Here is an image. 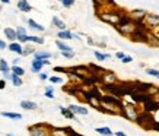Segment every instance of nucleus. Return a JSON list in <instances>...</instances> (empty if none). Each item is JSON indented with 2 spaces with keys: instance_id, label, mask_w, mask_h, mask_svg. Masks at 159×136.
<instances>
[{
  "instance_id": "obj_1",
  "label": "nucleus",
  "mask_w": 159,
  "mask_h": 136,
  "mask_svg": "<svg viewBox=\"0 0 159 136\" xmlns=\"http://www.w3.org/2000/svg\"><path fill=\"white\" fill-rule=\"evenodd\" d=\"M123 12H124V10H121V9H118V7H116V9L101 10V12H98V13H97V16L102 21V22L110 24L111 26H116V25L118 24V21H120V16H121V13H123Z\"/></svg>"
},
{
  "instance_id": "obj_2",
  "label": "nucleus",
  "mask_w": 159,
  "mask_h": 136,
  "mask_svg": "<svg viewBox=\"0 0 159 136\" xmlns=\"http://www.w3.org/2000/svg\"><path fill=\"white\" fill-rule=\"evenodd\" d=\"M155 122H156V119L153 117V114L146 113V111H140L134 123L137 124V126L142 127V129H145V130H152Z\"/></svg>"
},
{
  "instance_id": "obj_3",
  "label": "nucleus",
  "mask_w": 159,
  "mask_h": 136,
  "mask_svg": "<svg viewBox=\"0 0 159 136\" xmlns=\"http://www.w3.org/2000/svg\"><path fill=\"white\" fill-rule=\"evenodd\" d=\"M139 108L136 107V104H124L123 108H121L120 111V116H123L125 120H129V122H136V119L139 116Z\"/></svg>"
},
{
  "instance_id": "obj_4",
  "label": "nucleus",
  "mask_w": 159,
  "mask_h": 136,
  "mask_svg": "<svg viewBox=\"0 0 159 136\" xmlns=\"http://www.w3.org/2000/svg\"><path fill=\"white\" fill-rule=\"evenodd\" d=\"M50 124L47 123H37L28 127L29 136H50Z\"/></svg>"
},
{
  "instance_id": "obj_5",
  "label": "nucleus",
  "mask_w": 159,
  "mask_h": 136,
  "mask_svg": "<svg viewBox=\"0 0 159 136\" xmlns=\"http://www.w3.org/2000/svg\"><path fill=\"white\" fill-rule=\"evenodd\" d=\"M99 101L105 102V104H110V106H114V107L120 108V110L123 108V106H124L123 98H117V97H114V95H111V94H101Z\"/></svg>"
},
{
  "instance_id": "obj_6",
  "label": "nucleus",
  "mask_w": 159,
  "mask_h": 136,
  "mask_svg": "<svg viewBox=\"0 0 159 136\" xmlns=\"http://www.w3.org/2000/svg\"><path fill=\"white\" fill-rule=\"evenodd\" d=\"M101 88L107 94H111L117 98H124V94L121 91V88L118 87V83H101Z\"/></svg>"
},
{
  "instance_id": "obj_7",
  "label": "nucleus",
  "mask_w": 159,
  "mask_h": 136,
  "mask_svg": "<svg viewBox=\"0 0 159 136\" xmlns=\"http://www.w3.org/2000/svg\"><path fill=\"white\" fill-rule=\"evenodd\" d=\"M150 31H145V29H140L136 26L134 32L129 37L130 38V41H133V43H145L148 44V35H149Z\"/></svg>"
},
{
  "instance_id": "obj_8",
  "label": "nucleus",
  "mask_w": 159,
  "mask_h": 136,
  "mask_svg": "<svg viewBox=\"0 0 159 136\" xmlns=\"http://www.w3.org/2000/svg\"><path fill=\"white\" fill-rule=\"evenodd\" d=\"M114 28H116L121 35H124V37H130V35L134 32V29H136V22L134 21H130V22H127V24L116 25Z\"/></svg>"
},
{
  "instance_id": "obj_9",
  "label": "nucleus",
  "mask_w": 159,
  "mask_h": 136,
  "mask_svg": "<svg viewBox=\"0 0 159 136\" xmlns=\"http://www.w3.org/2000/svg\"><path fill=\"white\" fill-rule=\"evenodd\" d=\"M148 28L152 31V29H156L159 28V15H155V13H146L145 19H143Z\"/></svg>"
},
{
  "instance_id": "obj_10",
  "label": "nucleus",
  "mask_w": 159,
  "mask_h": 136,
  "mask_svg": "<svg viewBox=\"0 0 159 136\" xmlns=\"http://www.w3.org/2000/svg\"><path fill=\"white\" fill-rule=\"evenodd\" d=\"M142 106H143V110H142V111L150 113V114H155L156 111H159V102H156L155 98H152V100H149V101L143 102Z\"/></svg>"
},
{
  "instance_id": "obj_11",
  "label": "nucleus",
  "mask_w": 159,
  "mask_h": 136,
  "mask_svg": "<svg viewBox=\"0 0 159 136\" xmlns=\"http://www.w3.org/2000/svg\"><path fill=\"white\" fill-rule=\"evenodd\" d=\"M99 76H101V83H116V82H118L116 73L111 72V70H107V69L99 75Z\"/></svg>"
},
{
  "instance_id": "obj_12",
  "label": "nucleus",
  "mask_w": 159,
  "mask_h": 136,
  "mask_svg": "<svg viewBox=\"0 0 159 136\" xmlns=\"http://www.w3.org/2000/svg\"><path fill=\"white\" fill-rule=\"evenodd\" d=\"M57 37H58V40H63V41H66V40H82L80 37H79V34H75V32L69 31V29L58 31Z\"/></svg>"
},
{
  "instance_id": "obj_13",
  "label": "nucleus",
  "mask_w": 159,
  "mask_h": 136,
  "mask_svg": "<svg viewBox=\"0 0 159 136\" xmlns=\"http://www.w3.org/2000/svg\"><path fill=\"white\" fill-rule=\"evenodd\" d=\"M50 136H70V127H50Z\"/></svg>"
},
{
  "instance_id": "obj_14",
  "label": "nucleus",
  "mask_w": 159,
  "mask_h": 136,
  "mask_svg": "<svg viewBox=\"0 0 159 136\" xmlns=\"http://www.w3.org/2000/svg\"><path fill=\"white\" fill-rule=\"evenodd\" d=\"M146 12L145 9H133L131 12H129V15H130V18L134 22H139V21H143L145 19V16H146Z\"/></svg>"
},
{
  "instance_id": "obj_15",
  "label": "nucleus",
  "mask_w": 159,
  "mask_h": 136,
  "mask_svg": "<svg viewBox=\"0 0 159 136\" xmlns=\"http://www.w3.org/2000/svg\"><path fill=\"white\" fill-rule=\"evenodd\" d=\"M7 50H9V51H12V53H16L18 56H22L24 47H22V44L18 43V41H12V43L7 45Z\"/></svg>"
},
{
  "instance_id": "obj_16",
  "label": "nucleus",
  "mask_w": 159,
  "mask_h": 136,
  "mask_svg": "<svg viewBox=\"0 0 159 136\" xmlns=\"http://www.w3.org/2000/svg\"><path fill=\"white\" fill-rule=\"evenodd\" d=\"M69 110L75 114H79V116H88V108L82 107V106H76V104H70L69 106Z\"/></svg>"
},
{
  "instance_id": "obj_17",
  "label": "nucleus",
  "mask_w": 159,
  "mask_h": 136,
  "mask_svg": "<svg viewBox=\"0 0 159 136\" xmlns=\"http://www.w3.org/2000/svg\"><path fill=\"white\" fill-rule=\"evenodd\" d=\"M18 10L24 13H29L32 10V6L28 3V0H18Z\"/></svg>"
},
{
  "instance_id": "obj_18",
  "label": "nucleus",
  "mask_w": 159,
  "mask_h": 136,
  "mask_svg": "<svg viewBox=\"0 0 159 136\" xmlns=\"http://www.w3.org/2000/svg\"><path fill=\"white\" fill-rule=\"evenodd\" d=\"M44 68V63L43 60H39V59H34L32 62H31V70L34 73H39L41 70H43Z\"/></svg>"
},
{
  "instance_id": "obj_19",
  "label": "nucleus",
  "mask_w": 159,
  "mask_h": 136,
  "mask_svg": "<svg viewBox=\"0 0 159 136\" xmlns=\"http://www.w3.org/2000/svg\"><path fill=\"white\" fill-rule=\"evenodd\" d=\"M3 32H5L6 40H9L10 43H12V41H16V29L7 26V28H5V31H3Z\"/></svg>"
},
{
  "instance_id": "obj_20",
  "label": "nucleus",
  "mask_w": 159,
  "mask_h": 136,
  "mask_svg": "<svg viewBox=\"0 0 159 136\" xmlns=\"http://www.w3.org/2000/svg\"><path fill=\"white\" fill-rule=\"evenodd\" d=\"M28 25L31 29H34V31H38V32H44L45 31V26H43L41 24H38L37 21L34 19H28Z\"/></svg>"
},
{
  "instance_id": "obj_21",
  "label": "nucleus",
  "mask_w": 159,
  "mask_h": 136,
  "mask_svg": "<svg viewBox=\"0 0 159 136\" xmlns=\"http://www.w3.org/2000/svg\"><path fill=\"white\" fill-rule=\"evenodd\" d=\"M20 108H24V110H37L38 106H37V102H34V101L24 100V101L20 102Z\"/></svg>"
},
{
  "instance_id": "obj_22",
  "label": "nucleus",
  "mask_w": 159,
  "mask_h": 136,
  "mask_svg": "<svg viewBox=\"0 0 159 136\" xmlns=\"http://www.w3.org/2000/svg\"><path fill=\"white\" fill-rule=\"evenodd\" d=\"M0 114H2V117H6V119H12V120H20V119H22V114H20V113L2 111Z\"/></svg>"
},
{
  "instance_id": "obj_23",
  "label": "nucleus",
  "mask_w": 159,
  "mask_h": 136,
  "mask_svg": "<svg viewBox=\"0 0 159 136\" xmlns=\"http://www.w3.org/2000/svg\"><path fill=\"white\" fill-rule=\"evenodd\" d=\"M51 22H53V25L58 29V31L67 29V28H66V24H64V21H61L60 18H58V16H53V21H51Z\"/></svg>"
},
{
  "instance_id": "obj_24",
  "label": "nucleus",
  "mask_w": 159,
  "mask_h": 136,
  "mask_svg": "<svg viewBox=\"0 0 159 136\" xmlns=\"http://www.w3.org/2000/svg\"><path fill=\"white\" fill-rule=\"evenodd\" d=\"M56 45H57V49L60 50V51H73L72 47H70V45H67V44L64 43L63 40H56Z\"/></svg>"
},
{
  "instance_id": "obj_25",
  "label": "nucleus",
  "mask_w": 159,
  "mask_h": 136,
  "mask_svg": "<svg viewBox=\"0 0 159 136\" xmlns=\"http://www.w3.org/2000/svg\"><path fill=\"white\" fill-rule=\"evenodd\" d=\"M148 44L152 47H159V37H156L155 34H152V31L148 35Z\"/></svg>"
},
{
  "instance_id": "obj_26",
  "label": "nucleus",
  "mask_w": 159,
  "mask_h": 136,
  "mask_svg": "<svg viewBox=\"0 0 159 136\" xmlns=\"http://www.w3.org/2000/svg\"><path fill=\"white\" fill-rule=\"evenodd\" d=\"M53 54L48 53V51H43V50H38L34 53V59H39V60H44V59H51Z\"/></svg>"
},
{
  "instance_id": "obj_27",
  "label": "nucleus",
  "mask_w": 159,
  "mask_h": 136,
  "mask_svg": "<svg viewBox=\"0 0 159 136\" xmlns=\"http://www.w3.org/2000/svg\"><path fill=\"white\" fill-rule=\"evenodd\" d=\"M95 132H97V133H99V135H102V136H112V135H114V132L111 130L110 127H107V126L97 127V129H95Z\"/></svg>"
},
{
  "instance_id": "obj_28",
  "label": "nucleus",
  "mask_w": 159,
  "mask_h": 136,
  "mask_svg": "<svg viewBox=\"0 0 159 136\" xmlns=\"http://www.w3.org/2000/svg\"><path fill=\"white\" fill-rule=\"evenodd\" d=\"M58 108H60V113H61L66 119H69V120H75V119H76V114L72 113L69 108H64V107H58Z\"/></svg>"
},
{
  "instance_id": "obj_29",
  "label": "nucleus",
  "mask_w": 159,
  "mask_h": 136,
  "mask_svg": "<svg viewBox=\"0 0 159 136\" xmlns=\"http://www.w3.org/2000/svg\"><path fill=\"white\" fill-rule=\"evenodd\" d=\"M28 40L29 43H34V44H39V45H43L45 43V40L43 37H38V35H28Z\"/></svg>"
},
{
  "instance_id": "obj_30",
  "label": "nucleus",
  "mask_w": 159,
  "mask_h": 136,
  "mask_svg": "<svg viewBox=\"0 0 159 136\" xmlns=\"http://www.w3.org/2000/svg\"><path fill=\"white\" fill-rule=\"evenodd\" d=\"M10 81H12V83H13L15 87H22V85H24V82H22V76H18V75H15V73H12Z\"/></svg>"
},
{
  "instance_id": "obj_31",
  "label": "nucleus",
  "mask_w": 159,
  "mask_h": 136,
  "mask_svg": "<svg viewBox=\"0 0 159 136\" xmlns=\"http://www.w3.org/2000/svg\"><path fill=\"white\" fill-rule=\"evenodd\" d=\"M10 72L15 73V75H18V76H24L25 75L24 68H20V66H18V64H13V66L10 68Z\"/></svg>"
},
{
  "instance_id": "obj_32",
  "label": "nucleus",
  "mask_w": 159,
  "mask_h": 136,
  "mask_svg": "<svg viewBox=\"0 0 159 136\" xmlns=\"http://www.w3.org/2000/svg\"><path fill=\"white\" fill-rule=\"evenodd\" d=\"M9 70H10L9 63L6 62L5 59H0V72L3 73V72H9Z\"/></svg>"
},
{
  "instance_id": "obj_33",
  "label": "nucleus",
  "mask_w": 159,
  "mask_h": 136,
  "mask_svg": "<svg viewBox=\"0 0 159 136\" xmlns=\"http://www.w3.org/2000/svg\"><path fill=\"white\" fill-rule=\"evenodd\" d=\"M16 41L20 44H26L29 43V40H28V34H20V35H16Z\"/></svg>"
},
{
  "instance_id": "obj_34",
  "label": "nucleus",
  "mask_w": 159,
  "mask_h": 136,
  "mask_svg": "<svg viewBox=\"0 0 159 136\" xmlns=\"http://www.w3.org/2000/svg\"><path fill=\"white\" fill-rule=\"evenodd\" d=\"M37 50L32 47V45H26L24 49V51H22V56H29V54H34Z\"/></svg>"
},
{
  "instance_id": "obj_35",
  "label": "nucleus",
  "mask_w": 159,
  "mask_h": 136,
  "mask_svg": "<svg viewBox=\"0 0 159 136\" xmlns=\"http://www.w3.org/2000/svg\"><path fill=\"white\" fill-rule=\"evenodd\" d=\"M146 73L150 75V76H153V78L159 79V69H146Z\"/></svg>"
},
{
  "instance_id": "obj_36",
  "label": "nucleus",
  "mask_w": 159,
  "mask_h": 136,
  "mask_svg": "<svg viewBox=\"0 0 159 136\" xmlns=\"http://www.w3.org/2000/svg\"><path fill=\"white\" fill-rule=\"evenodd\" d=\"M60 3H61L63 7L69 9V7H72V6L75 5V0H60Z\"/></svg>"
},
{
  "instance_id": "obj_37",
  "label": "nucleus",
  "mask_w": 159,
  "mask_h": 136,
  "mask_svg": "<svg viewBox=\"0 0 159 136\" xmlns=\"http://www.w3.org/2000/svg\"><path fill=\"white\" fill-rule=\"evenodd\" d=\"M93 56L97 57L98 62H104V60H107V59H105V54H102L101 51H98V50H95V51H93Z\"/></svg>"
},
{
  "instance_id": "obj_38",
  "label": "nucleus",
  "mask_w": 159,
  "mask_h": 136,
  "mask_svg": "<svg viewBox=\"0 0 159 136\" xmlns=\"http://www.w3.org/2000/svg\"><path fill=\"white\" fill-rule=\"evenodd\" d=\"M60 54H61L64 59H73L75 57V51H60Z\"/></svg>"
},
{
  "instance_id": "obj_39",
  "label": "nucleus",
  "mask_w": 159,
  "mask_h": 136,
  "mask_svg": "<svg viewBox=\"0 0 159 136\" xmlns=\"http://www.w3.org/2000/svg\"><path fill=\"white\" fill-rule=\"evenodd\" d=\"M48 81L51 83H61L63 79L60 78V76H48Z\"/></svg>"
},
{
  "instance_id": "obj_40",
  "label": "nucleus",
  "mask_w": 159,
  "mask_h": 136,
  "mask_svg": "<svg viewBox=\"0 0 159 136\" xmlns=\"http://www.w3.org/2000/svg\"><path fill=\"white\" fill-rule=\"evenodd\" d=\"M121 62H123V63H131V62H133V57H131V56H124V57L121 59Z\"/></svg>"
},
{
  "instance_id": "obj_41",
  "label": "nucleus",
  "mask_w": 159,
  "mask_h": 136,
  "mask_svg": "<svg viewBox=\"0 0 159 136\" xmlns=\"http://www.w3.org/2000/svg\"><path fill=\"white\" fill-rule=\"evenodd\" d=\"M44 95H45L47 98H50V100H53V98H54V91H48V89H45Z\"/></svg>"
},
{
  "instance_id": "obj_42",
  "label": "nucleus",
  "mask_w": 159,
  "mask_h": 136,
  "mask_svg": "<svg viewBox=\"0 0 159 136\" xmlns=\"http://www.w3.org/2000/svg\"><path fill=\"white\" fill-rule=\"evenodd\" d=\"M38 76H39V79H41V81H47V79H48V73H44V72H39L38 73Z\"/></svg>"
},
{
  "instance_id": "obj_43",
  "label": "nucleus",
  "mask_w": 159,
  "mask_h": 136,
  "mask_svg": "<svg viewBox=\"0 0 159 136\" xmlns=\"http://www.w3.org/2000/svg\"><path fill=\"white\" fill-rule=\"evenodd\" d=\"M20 34H26V29L24 26H18L16 28V35H20Z\"/></svg>"
},
{
  "instance_id": "obj_44",
  "label": "nucleus",
  "mask_w": 159,
  "mask_h": 136,
  "mask_svg": "<svg viewBox=\"0 0 159 136\" xmlns=\"http://www.w3.org/2000/svg\"><path fill=\"white\" fill-rule=\"evenodd\" d=\"M10 76H12V72H3V78H5V81H10Z\"/></svg>"
},
{
  "instance_id": "obj_45",
  "label": "nucleus",
  "mask_w": 159,
  "mask_h": 136,
  "mask_svg": "<svg viewBox=\"0 0 159 136\" xmlns=\"http://www.w3.org/2000/svg\"><path fill=\"white\" fill-rule=\"evenodd\" d=\"M6 49H7V44H6V41L0 40V50H6Z\"/></svg>"
},
{
  "instance_id": "obj_46",
  "label": "nucleus",
  "mask_w": 159,
  "mask_h": 136,
  "mask_svg": "<svg viewBox=\"0 0 159 136\" xmlns=\"http://www.w3.org/2000/svg\"><path fill=\"white\" fill-rule=\"evenodd\" d=\"M124 56H125V54L123 53V51H117V53H116V57L118 59V60H121V59L124 57Z\"/></svg>"
},
{
  "instance_id": "obj_47",
  "label": "nucleus",
  "mask_w": 159,
  "mask_h": 136,
  "mask_svg": "<svg viewBox=\"0 0 159 136\" xmlns=\"http://www.w3.org/2000/svg\"><path fill=\"white\" fill-rule=\"evenodd\" d=\"M67 69H64V68H60V66H57V68H54V72H66Z\"/></svg>"
},
{
  "instance_id": "obj_48",
  "label": "nucleus",
  "mask_w": 159,
  "mask_h": 136,
  "mask_svg": "<svg viewBox=\"0 0 159 136\" xmlns=\"http://www.w3.org/2000/svg\"><path fill=\"white\" fill-rule=\"evenodd\" d=\"M6 87V81L5 79H0V89H5Z\"/></svg>"
},
{
  "instance_id": "obj_49",
  "label": "nucleus",
  "mask_w": 159,
  "mask_h": 136,
  "mask_svg": "<svg viewBox=\"0 0 159 136\" xmlns=\"http://www.w3.org/2000/svg\"><path fill=\"white\" fill-rule=\"evenodd\" d=\"M114 135H116V136H127V135L124 133V132H116Z\"/></svg>"
},
{
  "instance_id": "obj_50",
  "label": "nucleus",
  "mask_w": 159,
  "mask_h": 136,
  "mask_svg": "<svg viewBox=\"0 0 159 136\" xmlns=\"http://www.w3.org/2000/svg\"><path fill=\"white\" fill-rule=\"evenodd\" d=\"M88 44H91V45H93V44H95V41H93V40H92L91 37H88Z\"/></svg>"
},
{
  "instance_id": "obj_51",
  "label": "nucleus",
  "mask_w": 159,
  "mask_h": 136,
  "mask_svg": "<svg viewBox=\"0 0 159 136\" xmlns=\"http://www.w3.org/2000/svg\"><path fill=\"white\" fill-rule=\"evenodd\" d=\"M45 89H48V91H54V87H53V85H47V87H45Z\"/></svg>"
},
{
  "instance_id": "obj_52",
  "label": "nucleus",
  "mask_w": 159,
  "mask_h": 136,
  "mask_svg": "<svg viewBox=\"0 0 159 136\" xmlns=\"http://www.w3.org/2000/svg\"><path fill=\"white\" fill-rule=\"evenodd\" d=\"M2 3H5V5H7V3H10V0H0Z\"/></svg>"
},
{
  "instance_id": "obj_53",
  "label": "nucleus",
  "mask_w": 159,
  "mask_h": 136,
  "mask_svg": "<svg viewBox=\"0 0 159 136\" xmlns=\"http://www.w3.org/2000/svg\"><path fill=\"white\" fill-rule=\"evenodd\" d=\"M155 100H156V102H159V94L156 95V97H155Z\"/></svg>"
},
{
  "instance_id": "obj_54",
  "label": "nucleus",
  "mask_w": 159,
  "mask_h": 136,
  "mask_svg": "<svg viewBox=\"0 0 159 136\" xmlns=\"http://www.w3.org/2000/svg\"><path fill=\"white\" fill-rule=\"evenodd\" d=\"M6 136H16V135H13V133H7Z\"/></svg>"
},
{
  "instance_id": "obj_55",
  "label": "nucleus",
  "mask_w": 159,
  "mask_h": 136,
  "mask_svg": "<svg viewBox=\"0 0 159 136\" xmlns=\"http://www.w3.org/2000/svg\"><path fill=\"white\" fill-rule=\"evenodd\" d=\"M0 12H2V5H0Z\"/></svg>"
},
{
  "instance_id": "obj_56",
  "label": "nucleus",
  "mask_w": 159,
  "mask_h": 136,
  "mask_svg": "<svg viewBox=\"0 0 159 136\" xmlns=\"http://www.w3.org/2000/svg\"><path fill=\"white\" fill-rule=\"evenodd\" d=\"M0 29H2V26H0Z\"/></svg>"
},
{
  "instance_id": "obj_57",
  "label": "nucleus",
  "mask_w": 159,
  "mask_h": 136,
  "mask_svg": "<svg viewBox=\"0 0 159 136\" xmlns=\"http://www.w3.org/2000/svg\"><path fill=\"white\" fill-rule=\"evenodd\" d=\"M58 2H60V0H58Z\"/></svg>"
}]
</instances>
